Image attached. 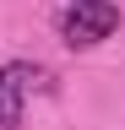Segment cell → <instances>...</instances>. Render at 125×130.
I'll list each match as a JSON object with an SVG mask.
<instances>
[{
	"label": "cell",
	"instance_id": "obj_1",
	"mask_svg": "<svg viewBox=\"0 0 125 130\" xmlns=\"http://www.w3.org/2000/svg\"><path fill=\"white\" fill-rule=\"evenodd\" d=\"M114 32H120V6L114 0H71L65 16H60V38L71 49H98Z\"/></svg>",
	"mask_w": 125,
	"mask_h": 130
},
{
	"label": "cell",
	"instance_id": "obj_2",
	"mask_svg": "<svg viewBox=\"0 0 125 130\" xmlns=\"http://www.w3.org/2000/svg\"><path fill=\"white\" fill-rule=\"evenodd\" d=\"M33 81L49 87V76L38 65H0V130H22V103Z\"/></svg>",
	"mask_w": 125,
	"mask_h": 130
}]
</instances>
